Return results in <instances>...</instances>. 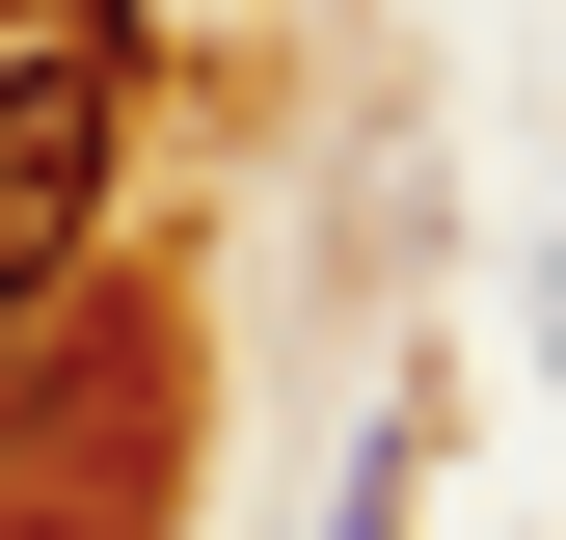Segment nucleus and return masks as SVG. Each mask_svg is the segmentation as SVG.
Instances as JSON below:
<instances>
[{"label": "nucleus", "mask_w": 566, "mask_h": 540, "mask_svg": "<svg viewBox=\"0 0 566 540\" xmlns=\"http://www.w3.org/2000/svg\"><path fill=\"white\" fill-rule=\"evenodd\" d=\"M108 163H135V28H0V324L82 270Z\"/></svg>", "instance_id": "f257e3e1"}, {"label": "nucleus", "mask_w": 566, "mask_h": 540, "mask_svg": "<svg viewBox=\"0 0 566 540\" xmlns=\"http://www.w3.org/2000/svg\"><path fill=\"white\" fill-rule=\"evenodd\" d=\"M135 433H163V352H135V324H54L28 405H0V459H28V513H0V540H135V513H163V487H135Z\"/></svg>", "instance_id": "f03ea898"}, {"label": "nucleus", "mask_w": 566, "mask_h": 540, "mask_svg": "<svg viewBox=\"0 0 566 540\" xmlns=\"http://www.w3.org/2000/svg\"><path fill=\"white\" fill-rule=\"evenodd\" d=\"M324 540H405V433H378V487H350V513H324Z\"/></svg>", "instance_id": "7ed1b4c3"}, {"label": "nucleus", "mask_w": 566, "mask_h": 540, "mask_svg": "<svg viewBox=\"0 0 566 540\" xmlns=\"http://www.w3.org/2000/svg\"><path fill=\"white\" fill-rule=\"evenodd\" d=\"M0 28H108V0H0Z\"/></svg>", "instance_id": "20e7f679"}, {"label": "nucleus", "mask_w": 566, "mask_h": 540, "mask_svg": "<svg viewBox=\"0 0 566 540\" xmlns=\"http://www.w3.org/2000/svg\"><path fill=\"white\" fill-rule=\"evenodd\" d=\"M539 352H566V298H539Z\"/></svg>", "instance_id": "39448f33"}]
</instances>
